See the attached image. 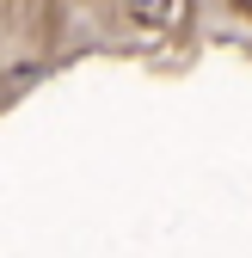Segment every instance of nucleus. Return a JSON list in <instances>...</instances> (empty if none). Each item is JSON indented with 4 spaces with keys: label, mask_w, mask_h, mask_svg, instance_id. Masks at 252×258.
Listing matches in <instances>:
<instances>
[{
    "label": "nucleus",
    "mask_w": 252,
    "mask_h": 258,
    "mask_svg": "<svg viewBox=\"0 0 252 258\" xmlns=\"http://www.w3.org/2000/svg\"><path fill=\"white\" fill-rule=\"evenodd\" d=\"M234 7H240V13H252V0H234Z\"/></svg>",
    "instance_id": "1"
}]
</instances>
